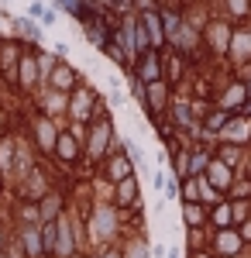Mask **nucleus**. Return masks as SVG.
<instances>
[{"label":"nucleus","mask_w":251,"mask_h":258,"mask_svg":"<svg viewBox=\"0 0 251 258\" xmlns=\"http://www.w3.org/2000/svg\"><path fill=\"white\" fill-rule=\"evenodd\" d=\"M220 155H224V165H227V169H234V165H237V162H241V152H237V148H234V145H227V148H224V152H220Z\"/></svg>","instance_id":"f8f14e48"},{"label":"nucleus","mask_w":251,"mask_h":258,"mask_svg":"<svg viewBox=\"0 0 251 258\" xmlns=\"http://www.w3.org/2000/svg\"><path fill=\"white\" fill-rule=\"evenodd\" d=\"M21 28H24V31H28L31 38H38V28H35V24H28V21H21Z\"/></svg>","instance_id":"dca6fc26"},{"label":"nucleus","mask_w":251,"mask_h":258,"mask_svg":"<svg viewBox=\"0 0 251 258\" xmlns=\"http://www.w3.org/2000/svg\"><path fill=\"white\" fill-rule=\"evenodd\" d=\"M38 210H41V224H45V220H58L62 214H66V210H62V197H58V193H48V197H41Z\"/></svg>","instance_id":"0eeeda50"},{"label":"nucleus","mask_w":251,"mask_h":258,"mask_svg":"<svg viewBox=\"0 0 251 258\" xmlns=\"http://www.w3.org/2000/svg\"><path fill=\"white\" fill-rule=\"evenodd\" d=\"M190 258H217V255H213L210 248H207V251H190Z\"/></svg>","instance_id":"f3484780"},{"label":"nucleus","mask_w":251,"mask_h":258,"mask_svg":"<svg viewBox=\"0 0 251 258\" xmlns=\"http://www.w3.org/2000/svg\"><path fill=\"white\" fill-rule=\"evenodd\" d=\"M120 251H124V258H152V244L145 238H131L128 244H120Z\"/></svg>","instance_id":"1a4fd4ad"},{"label":"nucleus","mask_w":251,"mask_h":258,"mask_svg":"<svg viewBox=\"0 0 251 258\" xmlns=\"http://www.w3.org/2000/svg\"><path fill=\"white\" fill-rule=\"evenodd\" d=\"M117 227H120V224H117L114 207H97V210L90 214V234H86V238H90V244L100 251V248H107V244L117 241Z\"/></svg>","instance_id":"f257e3e1"},{"label":"nucleus","mask_w":251,"mask_h":258,"mask_svg":"<svg viewBox=\"0 0 251 258\" xmlns=\"http://www.w3.org/2000/svg\"><path fill=\"white\" fill-rule=\"evenodd\" d=\"M207 182H210L217 193H231V186H234V169H227L220 159H213L210 165H207Z\"/></svg>","instance_id":"20e7f679"},{"label":"nucleus","mask_w":251,"mask_h":258,"mask_svg":"<svg viewBox=\"0 0 251 258\" xmlns=\"http://www.w3.org/2000/svg\"><path fill=\"white\" fill-rule=\"evenodd\" d=\"M237 231H241V238H244V244H248V248H251V217L244 220V224H241Z\"/></svg>","instance_id":"2eb2a0df"},{"label":"nucleus","mask_w":251,"mask_h":258,"mask_svg":"<svg viewBox=\"0 0 251 258\" xmlns=\"http://www.w3.org/2000/svg\"><path fill=\"white\" fill-rule=\"evenodd\" d=\"M165 258H182V251H169V255H165Z\"/></svg>","instance_id":"6ab92c4d"},{"label":"nucleus","mask_w":251,"mask_h":258,"mask_svg":"<svg viewBox=\"0 0 251 258\" xmlns=\"http://www.w3.org/2000/svg\"><path fill=\"white\" fill-rule=\"evenodd\" d=\"M182 220H186V227H207L210 224V207H203V203H182Z\"/></svg>","instance_id":"423d86ee"},{"label":"nucleus","mask_w":251,"mask_h":258,"mask_svg":"<svg viewBox=\"0 0 251 258\" xmlns=\"http://www.w3.org/2000/svg\"><path fill=\"white\" fill-rule=\"evenodd\" d=\"M97 258H124V251H120V244H107L97 251Z\"/></svg>","instance_id":"4468645a"},{"label":"nucleus","mask_w":251,"mask_h":258,"mask_svg":"<svg viewBox=\"0 0 251 258\" xmlns=\"http://www.w3.org/2000/svg\"><path fill=\"white\" fill-rule=\"evenodd\" d=\"M114 203H117V210L138 207V182H135V176H131V179H124V182H117V186H114Z\"/></svg>","instance_id":"39448f33"},{"label":"nucleus","mask_w":251,"mask_h":258,"mask_svg":"<svg viewBox=\"0 0 251 258\" xmlns=\"http://www.w3.org/2000/svg\"><path fill=\"white\" fill-rule=\"evenodd\" d=\"M55 227H58V241H55V258H76L79 255V248H83V244H79V238H76V227H73V220L66 217V214H62V217L55 220Z\"/></svg>","instance_id":"7ed1b4c3"},{"label":"nucleus","mask_w":251,"mask_h":258,"mask_svg":"<svg viewBox=\"0 0 251 258\" xmlns=\"http://www.w3.org/2000/svg\"><path fill=\"white\" fill-rule=\"evenodd\" d=\"M155 189L162 193V197H175L179 189H175V179L169 172H155Z\"/></svg>","instance_id":"9b49d317"},{"label":"nucleus","mask_w":251,"mask_h":258,"mask_svg":"<svg viewBox=\"0 0 251 258\" xmlns=\"http://www.w3.org/2000/svg\"><path fill=\"white\" fill-rule=\"evenodd\" d=\"M55 152H58V159L62 162H76V138H58L55 141Z\"/></svg>","instance_id":"9d476101"},{"label":"nucleus","mask_w":251,"mask_h":258,"mask_svg":"<svg viewBox=\"0 0 251 258\" xmlns=\"http://www.w3.org/2000/svg\"><path fill=\"white\" fill-rule=\"evenodd\" d=\"M4 248H7V238H4V231H0V251H4Z\"/></svg>","instance_id":"a211bd4d"},{"label":"nucleus","mask_w":251,"mask_h":258,"mask_svg":"<svg viewBox=\"0 0 251 258\" xmlns=\"http://www.w3.org/2000/svg\"><path fill=\"white\" fill-rule=\"evenodd\" d=\"M210 224L217 227V231H224V227H234V210H231V203L227 200H220L217 207L210 210Z\"/></svg>","instance_id":"6e6552de"},{"label":"nucleus","mask_w":251,"mask_h":258,"mask_svg":"<svg viewBox=\"0 0 251 258\" xmlns=\"http://www.w3.org/2000/svg\"><path fill=\"white\" fill-rule=\"evenodd\" d=\"M86 110H90V97L83 93V97L73 100V114H76V117H86Z\"/></svg>","instance_id":"ddd939ff"},{"label":"nucleus","mask_w":251,"mask_h":258,"mask_svg":"<svg viewBox=\"0 0 251 258\" xmlns=\"http://www.w3.org/2000/svg\"><path fill=\"white\" fill-rule=\"evenodd\" d=\"M244 238H241V231L237 227H224V231H217L210 241V251L217 258H237V255H244Z\"/></svg>","instance_id":"f03ea898"}]
</instances>
